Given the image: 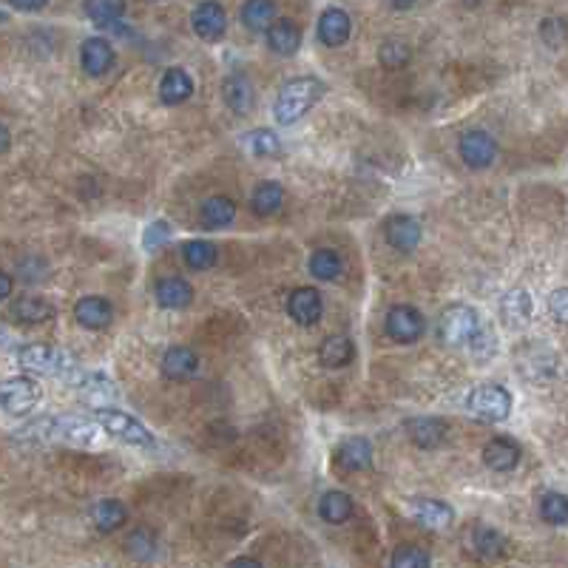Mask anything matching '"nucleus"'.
I'll return each mask as SVG.
<instances>
[{"instance_id": "obj_41", "label": "nucleus", "mask_w": 568, "mask_h": 568, "mask_svg": "<svg viewBox=\"0 0 568 568\" xmlns=\"http://www.w3.org/2000/svg\"><path fill=\"white\" fill-rule=\"evenodd\" d=\"M540 517L549 525H565L568 523V500L563 492H545L540 497Z\"/></svg>"}, {"instance_id": "obj_17", "label": "nucleus", "mask_w": 568, "mask_h": 568, "mask_svg": "<svg viewBox=\"0 0 568 568\" xmlns=\"http://www.w3.org/2000/svg\"><path fill=\"white\" fill-rule=\"evenodd\" d=\"M315 34H319V40L327 46V49H339L344 46L350 34H352V20L344 9H324L322 17H319V26H315Z\"/></svg>"}, {"instance_id": "obj_44", "label": "nucleus", "mask_w": 568, "mask_h": 568, "mask_svg": "<svg viewBox=\"0 0 568 568\" xmlns=\"http://www.w3.org/2000/svg\"><path fill=\"white\" fill-rule=\"evenodd\" d=\"M171 236H174V230H171V225H168L165 219L151 222L149 230H145V236H142L145 250H157V247H162L165 242H171Z\"/></svg>"}, {"instance_id": "obj_20", "label": "nucleus", "mask_w": 568, "mask_h": 568, "mask_svg": "<svg viewBox=\"0 0 568 568\" xmlns=\"http://www.w3.org/2000/svg\"><path fill=\"white\" fill-rule=\"evenodd\" d=\"M74 319H77L80 327H86V330H105L114 322V307H111L109 299H102V296H82L74 304Z\"/></svg>"}, {"instance_id": "obj_2", "label": "nucleus", "mask_w": 568, "mask_h": 568, "mask_svg": "<svg viewBox=\"0 0 568 568\" xmlns=\"http://www.w3.org/2000/svg\"><path fill=\"white\" fill-rule=\"evenodd\" d=\"M324 80L319 77H293L287 80L279 97H276V105H273V117H276L279 125H293L299 122L315 102L324 97Z\"/></svg>"}, {"instance_id": "obj_30", "label": "nucleus", "mask_w": 568, "mask_h": 568, "mask_svg": "<svg viewBox=\"0 0 568 568\" xmlns=\"http://www.w3.org/2000/svg\"><path fill=\"white\" fill-rule=\"evenodd\" d=\"M355 512V503L347 492H339V489H332V492H324L322 500H319V517L330 525H342L352 517Z\"/></svg>"}, {"instance_id": "obj_22", "label": "nucleus", "mask_w": 568, "mask_h": 568, "mask_svg": "<svg viewBox=\"0 0 568 568\" xmlns=\"http://www.w3.org/2000/svg\"><path fill=\"white\" fill-rule=\"evenodd\" d=\"M483 464H486L492 472L506 475L512 469H517L520 464V447L512 438H492L486 447H483Z\"/></svg>"}, {"instance_id": "obj_19", "label": "nucleus", "mask_w": 568, "mask_h": 568, "mask_svg": "<svg viewBox=\"0 0 568 568\" xmlns=\"http://www.w3.org/2000/svg\"><path fill=\"white\" fill-rule=\"evenodd\" d=\"M335 467L347 472H367L372 467V444L361 435L344 438L335 449Z\"/></svg>"}, {"instance_id": "obj_8", "label": "nucleus", "mask_w": 568, "mask_h": 568, "mask_svg": "<svg viewBox=\"0 0 568 568\" xmlns=\"http://www.w3.org/2000/svg\"><path fill=\"white\" fill-rule=\"evenodd\" d=\"M384 330L395 344H415L424 339L427 319H424V313L412 304H392L387 310Z\"/></svg>"}, {"instance_id": "obj_34", "label": "nucleus", "mask_w": 568, "mask_h": 568, "mask_svg": "<svg viewBox=\"0 0 568 568\" xmlns=\"http://www.w3.org/2000/svg\"><path fill=\"white\" fill-rule=\"evenodd\" d=\"M284 205V188L279 182H262L256 185L254 197H250V210L256 217H273L279 214Z\"/></svg>"}, {"instance_id": "obj_47", "label": "nucleus", "mask_w": 568, "mask_h": 568, "mask_svg": "<svg viewBox=\"0 0 568 568\" xmlns=\"http://www.w3.org/2000/svg\"><path fill=\"white\" fill-rule=\"evenodd\" d=\"M12 290H14V279L9 276V273L0 270V302H6L12 296Z\"/></svg>"}, {"instance_id": "obj_24", "label": "nucleus", "mask_w": 568, "mask_h": 568, "mask_svg": "<svg viewBox=\"0 0 568 568\" xmlns=\"http://www.w3.org/2000/svg\"><path fill=\"white\" fill-rule=\"evenodd\" d=\"M154 296H157V304L165 310H182L194 302V287H191V282H185L179 276H168V279L157 282Z\"/></svg>"}, {"instance_id": "obj_38", "label": "nucleus", "mask_w": 568, "mask_h": 568, "mask_svg": "<svg viewBox=\"0 0 568 568\" xmlns=\"http://www.w3.org/2000/svg\"><path fill=\"white\" fill-rule=\"evenodd\" d=\"M390 568H432V554L424 549V545L401 543L392 549Z\"/></svg>"}, {"instance_id": "obj_50", "label": "nucleus", "mask_w": 568, "mask_h": 568, "mask_svg": "<svg viewBox=\"0 0 568 568\" xmlns=\"http://www.w3.org/2000/svg\"><path fill=\"white\" fill-rule=\"evenodd\" d=\"M14 12H43L46 4H12Z\"/></svg>"}, {"instance_id": "obj_11", "label": "nucleus", "mask_w": 568, "mask_h": 568, "mask_svg": "<svg viewBox=\"0 0 568 568\" xmlns=\"http://www.w3.org/2000/svg\"><path fill=\"white\" fill-rule=\"evenodd\" d=\"M384 239L398 254H412V250H418L420 239H424V227L409 214H395L384 222Z\"/></svg>"}, {"instance_id": "obj_46", "label": "nucleus", "mask_w": 568, "mask_h": 568, "mask_svg": "<svg viewBox=\"0 0 568 568\" xmlns=\"http://www.w3.org/2000/svg\"><path fill=\"white\" fill-rule=\"evenodd\" d=\"M549 310L554 313V319H557V322H565V315H568V313H565V290H563V287L552 293Z\"/></svg>"}, {"instance_id": "obj_25", "label": "nucleus", "mask_w": 568, "mask_h": 568, "mask_svg": "<svg viewBox=\"0 0 568 568\" xmlns=\"http://www.w3.org/2000/svg\"><path fill=\"white\" fill-rule=\"evenodd\" d=\"M199 370V355L191 347H171L162 355V375L171 381H185Z\"/></svg>"}, {"instance_id": "obj_10", "label": "nucleus", "mask_w": 568, "mask_h": 568, "mask_svg": "<svg viewBox=\"0 0 568 568\" xmlns=\"http://www.w3.org/2000/svg\"><path fill=\"white\" fill-rule=\"evenodd\" d=\"M467 549L475 560L495 563L500 557H506L509 540H506V534L492 529V525H472V529L467 532Z\"/></svg>"}, {"instance_id": "obj_3", "label": "nucleus", "mask_w": 568, "mask_h": 568, "mask_svg": "<svg viewBox=\"0 0 568 568\" xmlns=\"http://www.w3.org/2000/svg\"><path fill=\"white\" fill-rule=\"evenodd\" d=\"M17 361L24 370L29 372H40V375H54V378H72L77 375V361L74 355L60 350V347H52V344H26L17 350Z\"/></svg>"}, {"instance_id": "obj_33", "label": "nucleus", "mask_w": 568, "mask_h": 568, "mask_svg": "<svg viewBox=\"0 0 568 568\" xmlns=\"http://www.w3.org/2000/svg\"><path fill=\"white\" fill-rule=\"evenodd\" d=\"M222 97L234 114H247L250 105H254V86L245 74H230L222 86Z\"/></svg>"}, {"instance_id": "obj_15", "label": "nucleus", "mask_w": 568, "mask_h": 568, "mask_svg": "<svg viewBox=\"0 0 568 568\" xmlns=\"http://www.w3.org/2000/svg\"><path fill=\"white\" fill-rule=\"evenodd\" d=\"M72 387H77L80 390V395H82V401H89V404H94V409H100V407H105V404H114L117 398H120V390L111 384V378H105L102 372H80L77 370V375L69 381Z\"/></svg>"}, {"instance_id": "obj_40", "label": "nucleus", "mask_w": 568, "mask_h": 568, "mask_svg": "<svg viewBox=\"0 0 568 568\" xmlns=\"http://www.w3.org/2000/svg\"><path fill=\"white\" fill-rule=\"evenodd\" d=\"M307 267L319 282H332V279H339V273H342V256L330 247H322L310 256Z\"/></svg>"}, {"instance_id": "obj_48", "label": "nucleus", "mask_w": 568, "mask_h": 568, "mask_svg": "<svg viewBox=\"0 0 568 568\" xmlns=\"http://www.w3.org/2000/svg\"><path fill=\"white\" fill-rule=\"evenodd\" d=\"M227 568H265L256 557H236V560H230Z\"/></svg>"}, {"instance_id": "obj_28", "label": "nucleus", "mask_w": 568, "mask_h": 568, "mask_svg": "<svg viewBox=\"0 0 568 568\" xmlns=\"http://www.w3.org/2000/svg\"><path fill=\"white\" fill-rule=\"evenodd\" d=\"M355 359V344L350 335H327L319 347V361L327 370H342Z\"/></svg>"}, {"instance_id": "obj_49", "label": "nucleus", "mask_w": 568, "mask_h": 568, "mask_svg": "<svg viewBox=\"0 0 568 568\" xmlns=\"http://www.w3.org/2000/svg\"><path fill=\"white\" fill-rule=\"evenodd\" d=\"M9 149H12V134H9V129H6V125L0 122V157H4Z\"/></svg>"}, {"instance_id": "obj_7", "label": "nucleus", "mask_w": 568, "mask_h": 568, "mask_svg": "<svg viewBox=\"0 0 568 568\" xmlns=\"http://www.w3.org/2000/svg\"><path fill=\"white\" fill-rule=\"evenodd\" d=\"M40 398H43V390L29 375H14V378H6V381H0V407L9 415H17L24 418L29 415L37 404Z\"/></svg>"}, {"instance_id": "obj_36", "label": "nucleus", "mask_w": 568, "mask_h": 568, "mask_svg": "<svg viewBox=\"0 0 568 568\" xmlns=\"http://www.w3.org/2000/svg\"><path fill=\"white\" fill-rule=\"evenodd\" d=\"M217 256H219V250H217L214 242L191 239V242L182 245V259H185V265L191 267V270H207V267H214L217 265Z\"/></svg>"}, {"instance_id": "obj_37", "label": "nucleus", "mask_w": 568, "mask_h": 568, "mask_svg": "<svg viewBox=\"0 0 568 568\" xmlns=\"http://www.w3.org/2000/svg\"><path fill=\"white\" fill-rule=\"evenodd\" d=\"M82 12H86V17L94 26L117 32L125 14V4H105V0H97V4H82Z\"/></svg>"}, {"instance_id": "obj_13", "label": "nucleus", "mask_w": 568, "mask_h": 568, "mask_svg": "<svg viewBox=\"0 0 568 568\" xmlns=\"http://www.w3.org/2000/svg\"><path fill=\"white\" fill-rule=\"evenodd\" d=\"M114 63H117V52H114V46L105 37H89V40H82V46H80V66H82V72H86L89 77L109 74L114 69Z\"/></svg>"}, {"instance_id": "obj_32", "label": "nucleus", "mask_w": 568, "mask_h": 568, "mask_svg": "<svg viewBox=\"0 0 568 568\" xmlns=\"http://www.w3.org/2000/svg\"><path fill=\"white\" fill-rule=\"evenodd\" d=\"M276 4H270V0H247L239 9V17L247 32H267L273 24H276Z\"/></svg>"}, {"instance_id": "obj_31", "label": "nucleus", "mask_w": 568, "mask_h": 568, "mask_svg": "<svg viewBox=\"0 0 568 568\" xmlns=\"http://www.w3.org/2000/svg\"><path fill=\"white\" fill-rule=\"evenodd\" d=\"M234 217H236V205H234V199H227V197H210L199 207V222L207 230L227 227L230 222H234Z\"/></svg>"}, {"instance_id": "obj_4", "label": "nucleus", "mask_w": 568, "mask_h": 568, "mask_svg": "<svg viewBox=\"0 0 568 568\" xmlns=\"http://www.w3.org/2000/svg\"><path fill=\"white\" fill-rule=\"evenodd\" d=\"M94 424L100 429H105L109 435L120 438L122 444H129V447H142V449H151L154 447V435L151 429L140 424V420L129 412H122L117 407H100L94 409Z\"/></svg>"}, {"instance_id": "obj_43", "label": "nucleus", "mask_w": 568, "mask_h": 568, "mask_svg": "<svg viewBox=\"0 0 568 568\" xmlns=\"http://www.w3.org/2000/svg\"><path fill=\"white\" fill-rule=\"evenodd\" d=\"M540 37L545 40V46L560 49L565 43V20L563 17H545L540 24Z\"/></svg>"}, {"instance_id": "obj_42", "label": "nucleus", "mask_w": 568, "mask_h": 568, "mask_svg": "<svg viewBox=\"0 0 568 568\" xmlns=\"http://www.w3.org/2000/svg\"><path fill=\"white\" fill-rule=\"evenodd\" d=\"M245 149L254 157H276L279 149H282V142L270 129H256V131L245 134Z\"/></svg>"}, {"instance_id": "obj_21", "label": "nucleus", "mask_w": 568, "mask_h": 568, "mask_svg": "<svg viewBox=\"0 0 568 568\" xmlns=\"http://www.w3.org/2000/svg\"><path fill=\"white\" fill-rule=\"evenodd\" d=\"M265 34H267V49L279 57H293L302 46V29L290 17H279Z\"/></svg>"}, {"instance_id": "obj_6", "label": "nucleus", "mask_w": 568, "mask_h": 568, "mask_svg": "<svg viewBox=\"0 0 568 568\" xmlns=\"http://www.w3.org/2000/svg\"><path fill=\"white\" fill-rule=\"evenodd\" d=\"M467 409L475 418L486 420V424H500V420H506L512 412V392L497 384L475 387L467 398Z\"/></svg>"}, {"instance_id": "obj_14", "label": "nucleus", "mask_w": 568, "mask_h": 568, "mask_svg": "<svg viewBox=\"0 0 568 568\" xmlns=\"http://www.w3.org/2000/svg\"><path fill=\"white\" fill-rule=\"evenodd\" d=\"M322 313H324V302H322V293L315 287H299L290 293L287 299V315L296 324L302 327H313L322 322Z\"/></svg>"}, {"instance_id": "obj_51", "label": "nucleus", "mask_w": 568, "mask_h": 568, "mask_svg": "<svg viewBox=\"0 0 568 568\" xmlns=\"http://www.w3.org/2000/svg\"><path fill=\"white\" fill-rule=\"evenodd\" d=\"M4 20H6V14H4V12H0V24H4Z\"/></svg>"}, {"instance_id": "obj_39", "label": "nucleus", "mask_w": 568, "mask_h": 568, "mask_svg": "<svg viewBox=\"0 0 568 568\" xmlns=\"http://www.w3.org/2000/svg\"><path fill=\"white\" fill-rule=\"evenodd\" d=\"M409 60H412V46L404 43L401 37H390V40H384L381 46H378V63H381L384 69L398 72V69L409 66Z\"/></svg>"}, {"instance_id": "obj_27", "label": "nucleus", "mask_w": 568, "mask_h": 568, "mask_svg": "<svg viewBox=\"0 0 568 568\" xmlns=\"http://www.w3.org/2000/svg\"><path fill=\"white\" fill-rule=\"evenodd\" d=\"M9 315L20 324H43L54 315V307L40 296H17L9 307Z\"/></svg>"}, {"instance_id": "obj_9", "label": "nucleus", "mask_w": 568, "mask_h": 568, "mask_svg": "<svg viewBox=\"0 0 568 568\" xmlns=\"http://www.w3.org/2000/svg\"><path fill=\"white\" fill-rule=\"evenodd\" d=\"M457 154L472 168V171H486V168L497 159V140L489 131L472 129L467 134H460Z\"/></svg>"}, {"instance_id": "obj_35", "label": "nucleus", "mask_w": 568, "mask_h": 568, "mask_svg": "<svg viewBox=\"0 0 568 568\" xmlns=\"http://www.w3.org/2000/svg\"><path fill=\"white\" fill-rule=\"evenodd\" d=\"M157 549H159V540H157V534L149 529V525H140V529H134L129 537H125V552H129V557L137 560V563L154 560Z\"/></svg>"}, {"instance_id": "obj_5", "label": "nucleus", "mask_w": 568, "mask_h": 568, "mask_svg": "<svg viewBox=\"0 0 568 568\" xmlns=\"http://www.w3.org/2000/svg\"><path fill=\"white\" fill-rule=\"evenodd\" d=\"M480 327L483 324H480V315L475 307L452 304L444 310V315H440L438 332H440V339H444V344H449V347H469V342L475 339Z\"/></svg>"}, {"instance_id": "obj_29", "label": "nucleus", "mask_w": 568, "mask_h": 568, "mask_svg": "<svg viewBox=\"0 0 568 568\" xmlns=\"http://www.w3.org/2000/svg\"><path fill=\"white\" fill-rule=\"evenodd\" d=\"M129 520V509H125V503L122 500H114V497H105L100 503H94V509H91V523H94V529L102 532V534H111L117 532L120 525Z\"/></svg>"}, {"instance_id": "obj_45", "label": "nucleus", "mask_w": 568, "mask_h": 568, "mask_svg": "<svg viewBox=\"0 0 568 568\" xmlns=\"http://www.w3.org/2000/svg\"><path fill=\"white\" fill-rule=\"evenodd\" d=\"M469 347H472V352H475V359L486 361L489 355L495 352V335H492V330H489V327H480L477 335L469 342Z\"/></svg>"}, {"instance_id": "obj_1", "label": "nucleus", "mask_w": 568, "mask_h": 568, "mask_svg": "<svg viewBox=\"0 0 568 568\" xmlns=\"http://www.w3.org/2000/svg\"><path fill=\"white\" fill-rule=\"evenodd\" d=\"M97 429L94 420L82 415H54V418H37L29 420L26 427H20L14 440L24 444H49V440H63L72 447H89L94 440Z\"/></svg>"}, {"instance_id": "obj_23", "label": "nucleus", "mask_w": 568, "mask_h": 568, "mask_svg": "<svg viewBox=\"0 0 568 568\" xmlns=\"http://www.w3.org/2000/svg\"><path fill=\"white\" fill-rule=\"evenodd\" d=\"M194 94V77L179 66H171L159 80V100L165 105H182Z\"/></svg>"}, {"instance_id": "obj_12", "label": "nucleus", "mask_w": 568, "mask_h": 568, "mask_svg": "<svg viewBox=\"0 0 568 568\" xmlns=\"http://www.w3.org/2000/svg\"><path fill=\"white\" fill-rule=\"evenodd\" d=\"M191 26H194L199 40H205V43H217V40H222L225 32H227L225 6L214 4V0H207V4H197L194 12H191Z\"/></svg>"}, {"instance_id": "obj_16", "label": "nucleus", "mask_w": 568, "mask_h": 568, "mask_svg": "<svg viewBox=\"0 0 568 568\" xmlns=\"http://www.w3.org/2000/svg\"><path fill=\"white\" fill-rule=\"evenodd\" d=\"M412 515H415V523L424 525L429 532H447L455 523V509L438 497H418L412 503Z\"/></svg>"}, {"instance_id": "obj_26", "label": "nucleus", "mask_w": 568, "mask_h": 568, "mask_svg": "<svg viewBox=\"0 0 568 568\" xmlns=\"http://www.w3.org/2000/svg\"><path fill=\"white\" fill-rule=\"evenodd\" d=\"M500 315H503V322H506L509 327H515V330L529 324V319H532V296H529V290H523V287L509 290L506 296H503V302H500Z\"/></svg>"}, {"instance_id": "obj_18", "label": "nucleus", "mask_w": 568, "mask_h": 568, "mask_svg": "<svg viewBox=\"0 0 568 568\" xmlns=\"http://www.w3.org/2000/svg\"><path fill=\"white\" fill-rule=\"evenodd\" d=\"M404 429H407L412 444L420 447V449H435V447H440L447 440V432H449L447 420L444 418H432V415L409 418L407 424H404Z\"/></svg>"}]
</instances>
